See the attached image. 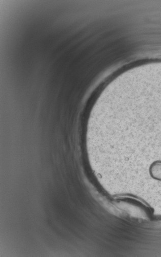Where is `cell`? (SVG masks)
<instances>
[{"label": "cell", "mask_w": 161, "mask_h": 257, "mask_svg": "<svg viewBox=\"0 0 161 257\" xmlns=\"http://www.w3.org/2000/svg\"><path fill=\"white\" fill-rule=\"evenodd\" d=\"M149 172L153 179L161 182V162H156L150 166Z\"/></svg>", "instance_id": "6da1fadb"}]
</instances>
